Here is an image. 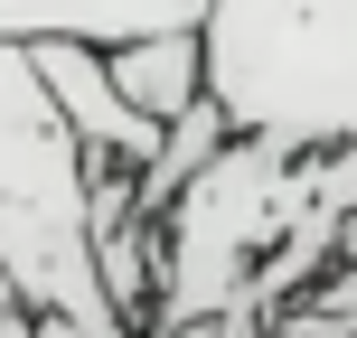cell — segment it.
<instances>
[{
    "mask_svg": "<svg viewBox=\"0 0 357 338\" xmlns=\"http://www.w3.org/2000/svg\"><path fill=\"white\" fill-rule=\"evenodd\" d=\"M0 263L38 320L142 338L94 263V160L29 47H0Z\"/></svg>",
    "mask_w": 357,
    "mask_h": 338,
    "instance_id": "cell-1",
    "label": "cell"
},
{
    "mask_svg": "<svg viewBox=\"0 0 357 338\" xmlns=\"http://www.w3.org/2000/svg\"><path fill=\"white\" fill-rule=\"evenodd\" d=\"M207 104L291 151L357 141V0H207Z\"/></svg>",
    "mask_w": 357,
    "mask_h": 338,
    "instance_id": "cell-2",
    "label": "cell"
},
{
    "mask_svg": "<svg viewBox=\"0 0 357 338\" xmlns=\"http://www.w3.org/2000/svg\"><path fill=\"white\" fill-rule=\"evenodd\" d=\"M38 56V75H47V94L66 104V123H75V141H85V160H113V169H151L169 151V132L151 123V113H132L123 104V85H113V56L104 47H29Z\"/></svg>",
    "mask_w": 357,
    "mask_h": 338,
    "instance_id": "cell-3",
    "label": "cell"
},
{
    "mask_svg": "<svg viewBox=\"0 0 357 338\" xmlns=\"http://www.w3.org/2000/svg\"><path fill=\"white\" fill-rule=\"evenodd\" d=\"M113 85H123L132 113H151V123H188L197 104H207V29L188 38H151V47H123L113 56Z\"/></svg>",
    "mask_w": 357,
    "mask_h": 338,
    "instance_id": "cell-4",
    "label": "cell"
},
{
    "mask_svg": "<svg viewBox=\"0 0 357 338\" xmlns=\"http://www.w3.org/2000/svg\"><path fill=\"white\" fill-rule=\"evenodd\" d=\"M0 338H38V310H29V291L10 282V263H0Z\"/></svg>",
    "mask_w": 357,
    "mask_h": 338,
    "instance_id": "cell-5",
    "label": "cell"
},
{
    "mask_svg": "<svg viewBox=\"0 0 357 338\" xmlns=\"http://www.w3.org/2000/svg\"><path fill=\"white\" fill-rule=\"evenodd\" d=\"M38 338H94V329H75V320H38Z\"/></svg>",
    "mask_w": 357,
    "mask_h": 338,
    "instance_id": "cell-6",
    "label": "cell"
},
{
    "mask_svg": "<svg viewBox=\"0 0 357 338\" xmlns=\"http://www.w3.org/2000/svg\"><path fill=\"white\" fill-rule=\"evenodd\" d=\"M339 263H357V216H348V235H339Z\"/></svg>",
    "mask_w": 357,
    "mask_h": 338,
    "instance_id": "cell-7",
    "label": "cell"
}]
</instances>
